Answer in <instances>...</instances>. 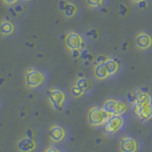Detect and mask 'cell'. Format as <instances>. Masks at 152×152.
Returning a JSON list of instances; mask_svg holds the SVG:
<instances>
[{
  "instance_id": "1",
  "label": "cell",
  "mask_w": 152,
  "mask_h": 152,
  "mask_svg": "<svg viewBox=\"0 0 152 152\" xmlns=\"http://www.w3.org/2000/svg\"><path fill=\"white\" fill-rule=\"evenodd\" d=\"M110 116V114H108L104 110V107H94L89 109L88 118L90 125L94 126H99L104 125V123L108 120V118Z\"/></svg>"
},
{
  "instance_id": "2",
  "label": "cell",
  "mask_w": 152,
  "mask_h": 152,
  "mask_svg": "<svg viewBox=\"0 0 152 152\" xmlns=\"http://www.w3.org/2000/svg\"><path fill=\"white\" fill-rule=\"evenodd\" d=\"M46 76L42 71L35 69H28L25 73V84L28 88H35L45 82Z\"/></svg>"
},
{
  "instance_id": "3",
  "label": "cell",
  "mask_w": 152,
  "mask_h": 152,
  "mask_svg": "<svg viewBox=\"0 0 152 152\" xmlns=\"http://www.w3.org/2000/svg\"><path fill=\"white\" fill-rule=\"evenodd\" d=\"M103 107L110 115H122L126 110V106L125 103L114 99H109L104 102Z\"/></svg>"
},
{
  "instance_id": "4",
  "label": "cell",
  "mask_w": 152,
  "mask_h": 152,
  "mask_svg": "<svg viewBox=\"0 0 152 152\" xmlns=\"http://www.w3.org/2000/svg\"><path fill=\"white\" fill-rule=\"evenodd\" d=\"M124 126V119L122 115H111L104 123V129L107 134H115Z\"/></svg>"
},
{
  "instance_id": "5",
  "label": "cell",
  "mask_w": 152,
  "mask_h": 152,
  "mask_svg": "<svg viewBox=\"0 0 152 152\" xmlns=\"http://www.w3.org/2000/svg\"><path fill=\"white\" fill-rule=\"evenodd\" d=\"M48 97H49V102L50 106L55 109H61L66 100L65 93L62 90L57 88H52L49 90Z\"/></svg>"
},
{
  "instance_id": "6",
  "label": "cell",
  "mask_w": 152,
  "mask_h": 152,
  "mask_svg": "<svg viewBox=\"0 0 152 152\" xmlns=\"http://www.w3.org/2000/svg\"><path fill=\"white\" fill-rule=\"evenodd\" d=\"M65 43L66 48L70 50H81L84 47V41L82 36L73 31H70L66 35Z\"/></svg>"
},
{
  "instance_id": "7",
  "label": "cell",
  "mask_w": 152,
  "mask_h": 152,
  "mask_svg": "<svg viewBox=\"0 0 152 152\" xmlns=\"http://www.w3.org/2000/svg\"><path fill=\"white\" fill-rule=\"evenodd\" d=\"M133 110H134L136 116L139 118L141 121H147L152 118V104L151 103L140 104V106L134 104Z\"/></svg>"
},
{
  "instance_id": "8",
  "label": "cell",
  "mask_w": 152,
  "mask_h": 152,
  "mask_svg": "<svg viewBox=\"0 0 152 152\" xmlns=\"http://www.w3.org/2000/svg\"><path fill=\"white\" fill-rule=\"evenodd\" d=\"M17 149L20 152H32L36 149V142L32 138L23 137L17 142Z\"/></svg>"
},
{
  "instance_id": "9",
  "label": "cell",
  "mask_w": 152,
  "mask_h": 152,
  "mask_svg": "<svg viewBox=\"0 0 152 152\" xmlns=\"http://www.w3.org/2000/svg\"><path fill=\"white\" fill-rule=\"evenodd\" d=\"M121 152H136L138 149L137 142L134 138L126 136L120 142Z\"/></svg>"
},
{
  "instance_id": "10",
  "label": "cell",
  "mask_w": 152,
  "mask_h": 152,
  "mask_svg": "<svg viewBox=\"0 0 152 152\" xmlns=\"http://www.w3.org/2000/svg\"><path fill=\"white\" fill-rule=\"evenodd\" d=\"M136 45L141 50L149 49L152 46V37L145 32H141L136 36Z\"/></svg>"
},
{
  "instance_id": "11",
  "label": "cell",
  "mask_w": 152,
  "mask_h": 152,
  "mask_svg": "<svg viewBox=\"0 0 152 152\" xmlns=\"http://www.w3.org/2000/svg\"><path fill=\"white\" fill-rule=\"evenodd\" d=\"M49 136L51 141L58 142L64 140V138L66 136V131L62 126L55 125V126H50V131H49Z\"/></svg>"
},
{
  "instance_id": "12",
  "label": "cell",
  "mask_w": 152,
  "mask_h": 152,
  "mask_svg": "<svg viewBox=\"0 0 152 152\" xmlns=\"http://www.w3.org/2000/svg\"><path fill=\"white\" fill-rule=\"evenodd\" d=\"M104 65H106L108 75H114L119 70V65H120V63H119V61L116 58H108L106 63H104Z\"/></svg>"
},
{
  "instance_id": "13",
  "label": "cell",
  "mask_w": 152,
  "mask_h": 152,
  "mask_svg": "<svg viewBox=\"0 0 152 152\" xmlns=\"http://www.w3.org/2000/svg\"><path fill=\"white\" fill-rule=\"evenodd\" d=\"M94 76L99 80H103L108 77V72L107 70L106 65L104 64H100V65H95L94 66Z\"/></svg>"
},
{
  "instance_id": "14",
  "label": "cell",
  "mask_w": 152,
  "mask_h": 152,
  "mask_svg": "<svg viewBox=\"0 0 152 152\" xmlns=\"http://www.w3.org/2000/svg\"><path fill=\"white\" fill-rule=\"evenodd\" d=\"M14 31V26L12 22L10 21H2L0 23V32H1L2 35L8 36L12 34Z\"/></svg>"
},
{
  "instance_id": "15",
  "label": "cell",
  "mask_w": 152,
  "mask_h": 152,
  "mask_svg": "<svg viewBox=\"0 0 152 152\" xmlns=\"http://www.w3.org/2000/svg\"><path fill=\"white\" fill-rule=\"evenodd\" d=\"M147 103H151V97L149 96V94L142 92V91L135 93L134 104L140 106V104H147Z\"/></svg>"
},
{
  "instance_id": "16",
  "label": "cell",
  "mask_w": 152,
  "mask_h": 152,
  "mask_svg": "<svg viewBox=\"0 0 152 152\" xmlns=\"http://www.w3.org/2000/svg\"><path fill=\"white\" fill-rule=\"evenodd\" d=\"M63 12H64V15L66 18H71L72 16L75 15L76 12H77V7H76L73 3L69 2L68 4H66V6L63 11Z\"/></svg>"
},
{
  "instance_id": "17",
  "label": "cell",
  "mask_w": 152,
  "mask_h": 152,
  "mask_svg": "<svg viewBox=\"0 0 152 152\" xmlns=\"http://www.w3.org/2000/svg\"><path fill=\"white\" fill-rule=\"evenodd\" d=\"M75 86H77L78 88H80L81 89H83L84 91H86V90L89 89V88H90V83H89V81L87 78L81 77V78H78V80L76 81Z\"/></svg>"
},
{
  "instance_id": "18",
  "label": "cell",
  "mask_w": 152,
  "mask_h": 152,
  "mask_svg": "<svg viewBox=\"0 0 152 152\" xmlns=\"http://www.w3.org/2000/svg\"><path fill=\"white\" fill-rule=\"evenodd\" d=\"M84 90L83 89H81L80 88H78L77 86H73L72 88H70V93H71V95H72L73 97H75V98H79V97H81L82 95L84 94Z\"/></svg>"
},
{
  "instance_id": "19",
  "label": "cell",
  "mask_w": 152,
  "mask_h": 152,
  "mask_svg": "<svg viewBox=\"0 0 152 152\" xmlns=\"http://www.w3.org/2000/svg\"><path fill=\"white\" fill-rule=\"evenodd\" d=\"M87 4L91 8H98L103 4L104 0H86Z\"/></svg>"
},
{
  "instance_id": "20",
  "label": "cell",
  "mask_w": 152,
  "mask_h": 152,
  "mask_svg": "<svg viewBox=\"0 0 152 152\" xmlns=\"http://www.w3.org/2000/svg\"><path fill=\"white\" fill-rule=\"evenodd\" d=\"M108 58L106 55H98L96 58H95L94 64L95 65H100V64H104L107 62Z\"/></svg>"
},
{
  "instance_id": "21",
  "label": "cell",
  "mask_w": 152,
  "mask_h": 152,
  "mask_svg": "<svg viewBox=\"0 0 152 152\" xmlns=\"http://www.w3.org/2000/svg\"><path fill=\"white\" fill-rule=\"evenodd\" d=\"M119 13H120L121 15H126L127 13V8L126 6H124L123 4L119 5Z\"/></svg>"
},
{
  "instance_id": "22",
  "label": "cell",
  "mask_w": 152,
  "mask_h": 152,
  "mask_svg": "<svg viewBox=\"0 0 152 152\" xmlns=\"http://www.w3.org/2000/svg\"><path fill=\"white\" fill-rule=\"evenodd\" d=\"M69 2H66V0H61V1L59 2V5H58V7H59V10L60 11H62L63 12L64 10H65V8H66V4H68Z\"/></svg>"
},
{
  "instance_id": "23",
  "label": "cell",
  "mask_w": 152,
  "mask_h": 152,
  "mask_svg": "<svg viewBox=\"0 0 152 152\" xmlns=\"http://www.w3.org/2000/svg\"><path fill=\"white\" fill-rule=\"evenodd\" d=\"M71 53H72V57L73 58H77L81 55V52L80 50H71Z\"/></svg>"
},
{
  "instance_id": "24",
  "label": "cell",
  "mask_w": 152,
  "mask_h": 152,
  "mask_svg": "<svg viewBox=\"0 0 152 152\" xmlns=\"http://www.w3.org/2000/svg\"><path fill=\"white\" fill-rule=\"evenodd\" d=\"M146 6H147V2L145 0H142V1H141L140 3H138V7L140 9H145Z\"/></svg>"
},
{
  "instance_id": "25",
  "label": "cell",
  "mask_w": 152,
  "mask_h": 152,
  "mask_svg": "<svg viewBox=\"0 0 152 152\" xmlns=\"http://www.w3.org/2000/svg\"><path fill=\"white\" fill-rule=\"evenodd\" d=\"M44 152H61V151L58 148H56V147L51 146V147H49V148H47Z\"/></svg>"
},
{
  "instance_id": "26",
  "label": "cell",
  "mask_w": 152,
  "mask_h": 152,
  "mask_svg": "<svg viewBox=\"0 0 152 152\" xmlns=\"http://www.w3.org/2000/svg\"><path fill=\"white\" fill-rule=\"evenodd\" d=\"M19 1V0H3V2L7 5H13Z\"/></svg>"
},
{
  "instance_id": "27",
  "label": "cell",
  "mask_w": 152,
  "mask_h": 152,
  "mask_svg": "<svg viewBox=\"0 0 152 152\" xmlns=\"http://www.w3.org/2000/svg\"><path fill=\"white\" fill-rule=\"evenodd\" d=\"M128 100H129V102L134 104L135 102V94H131V93H128V96H127Z\"/></svg>"
},
{
  "instance_id": "28",
  "label": "cell",
  "mask_w": 152,
  "mask_h": 152,
  "mask_svg": "<svg viewBox=\"0 0 152 152\" xmlns=\"http://www.w3.org/2000/svg\"><path fill=\"white\" fill-rule=\"evenodd\" d=\"M132 1H133V2H135V3H137V4H138V3H140L141 1H142V0H132Z\"/></svg>"
},
{
  "instance_id": "29",
  "label": "cell",
  "mask_w": 152,
  "mask_h": 152,
  "mask_svg": "<svg viewBox=\"0 0 152 152\" xmlns=\"http://www.w3.org/2000/svg\"><path fill=\"white\" fill-rule=\"evenodd\" d=\"M25 1H28V0H25Z\"/></svg>"
}]
</instances>
